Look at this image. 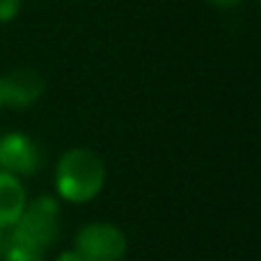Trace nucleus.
Wrapping results in <instances>:
<instances>
[{
  "mask_svg": "<svg viewBox=\"0 0 261 261\" xmlns=\"http://www.w3.org/2000/svg\"><path fill=\"white\" fill-rule=\"evenodd\" d=\"M106 186V165L92 149H69L55 167V188L67 202L94 199Z\"/></svg>",
  "mask_w": 261,
  "mask_h": 261,
  "instance_id": "1",
  "label": "nucleus"
},
{
  "mask_svg": "<svg viewBox=\"0 0 261 261\" xmlns=\"http://www.w3.org/2000/svg\"><path fill=\"white\" fill-rule=\"evenodd\" d=\"M9 231L32 248L46 252L60 234V204L48 195L37 197L35 202L25 204L18 222Z\"/></svg>",
  "mask_w": 261,
  "mask_h": 261,
  "instance_id": "2",
  "label": "nucleus"
},
{
  "mask_svg": "<svg viewBox=\"0 0 261 261\" xmlns=\"http://www.w3.org/2000/svg\"><path fill=\"white\" fill-rule=\"evenodd\" d=\"M126 236L110 222H92L76 234L73 250L83 261H122L126 254Z\"/></svg>",
  "mask_w": 261,
  "mask_h": 261,
  "instance_id": "3",
  "label": "nucleus"
},
{
  "mask_svg": "<svg viewBox=\"0 0 261 261\" xmlns=\"http://www.w3.org/2000/svg\"><path fill=\"white\" fill-rule=\"evenodd\" d=\"M41 149L30 135L21 130H9L0 135V172L14 176H30L41 167Z\"/></svg>",
  "mask_w": 261,
  "mask_h": 261,
  "instance_id": "4",
  "label": "nucleus"
},
{
  "mask_svg": "<svg viewBox=\"0 0 261 261\" xmlns=\"http://www.w3.org/2000/svg\"><path fill=\"white\" fill-rule=\"evenodd\" d=\"M46 83L32 69H14L0 76V108H30L44 94Z\"/></svg>",
  "mask_w": 261,
  "mask_h": 261,
  "instance_id": "5",
  "label": "nucleus"
},
{
  "mask_svg": "<svg viewBox=\"0 0 261 261\" xmlns=\"http://www.w3.org/2000/svg\"><path fill=\"white\" fill-rule=\"evenodd\" d=\"M28 204L21 179L9 172H0V229H12Z\"/></svg>",
  "mask_w": 261,
  "mask_h": 261,
  "instance_id": "6",
  "label": "nucleus"
},
{
  "mask_svg": "<svg viewBox=\"0 0 261 261\" xmlns=\"http://www.w3.org/2000/svg\"><path fill=\"white\" fill-rule=\"evenodd\" d=\"M21 9H23V0H0V25L16 21Z\"/></svg>",
  "mask_w": 261,
  "mask_h": 261,
  "instance_id": "7",
  "label": "nucleus"
},
{
  "mask_svg": "<svg viewBox=\"0 0 261 261\" xmlns=\"http://www.w3.org/2000/svg\"><path fill=\"white\" fill-rule=\"evenodd\" d=\"M213 7H220V9H231V7H239L243 0H208Z\"/></svg>",
  "mask_w": 261,
  "mask_h": 261,
  "instance_id": "8",
  "label": "nucleus"
},
{
  "mask_svg": "<svg viewBox=\"0 0 261 261\" xmlns=\"http://www.w3.org/2000/svg\"><path fill=\"white\" fill-rule=\"evenodd\" d=\"M55 261H83V259H81V254H78L76 250H64V252L60 254Z\"/></svg>",
  "mask_w": 261,
  "mask_h": 261,
  "instance_id": "9",
  "label": "nucleus"
},
{
  "mask_svg": "<svg viewBox=\"0 0 261 261\" xmlns=\"http://www.w3.org/2000/svg\"><path fill=\"white\" fill-rule=\"evenodd\" d=\"M5 239H7V229H0V254H3V248H5Z\"/></svg>",
  "mask_w": 261,
  "mask_h": 261,
  "instance_id": "10",
  "label": "nucleus"
},
{
  "mask_svg": "<svg viewBox=\"0 0 261 261\" xmlns=\"http://www.w3.org/2000/svg\"><path fill=\"white\" fill-rule=\"evenodd\" d=\"M259 9H261V0H259Z\"/></svg>",
  "mask_w": 261,
  "mask_h": 261,
  "instance_id": "11",
  "label": "nucleus"
}]
</instances>
